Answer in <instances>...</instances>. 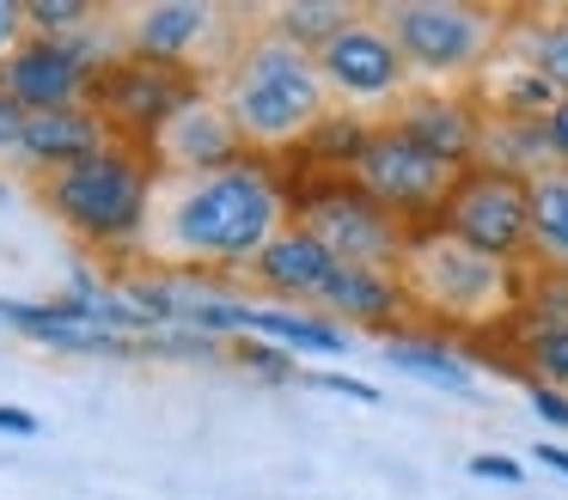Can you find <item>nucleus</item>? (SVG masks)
Listing matches in <instances>:
<instances>
[{
	"label": "nucleus",
	"mask_w": 568,
	"mask_h": 500,
	"mask_svg": "<svg viewBox=\"0 0 568 500\" xmlns=\"http://www.w3.org/2000/svg\"><path fill=\"white\" fill-rule=\"evenodd\" d=\"M282 226H294V195L270 159H239L202 177H153L135 256L160 268H251Z\"/></svg>",
	"instance_id": "f257e3e1"
},
{
	"label": "nucleus",
	"mask_w": 568,
	"mask_h": 500,
	"mask_svg": "<svg viewBox=\"0 0 568 500\" xmlns=\"http://www.w3.org/2000/svg\"><path fill=\"white\" fill-rule=\"evenodd\" d=\"M214 98L226 104V116L239 122V134L257 159L312 146V134L336 116L318 55H306L300 43H287L275 31H257L251 43L233 49Z\"/></svg>",
	"instance_id": "f03ea898"
},
{
	"label": "nucleus",
	"mask_w": 568,
	"mask_h": 500,
	"mask_svg": "<svg viewBox=\"0 0 568 500\" xmlns=\"http://www.w3.org/2000/svg\"><path fill=\"white\" fill-rule=\"evenodd\" d=\"M397 287L416 312L446 329H514L526 305V263H501L489 251H470L465 238L440 226H416L397 256Z\"/></svg>",
	"instance_id": "7ed1b4c3"
},
{
	"label": "nucleus",
	"mask_w": 568,
	"mask_h": 500,
	"mask_svg": "<svg viewBox=\"0 0 568 500\" xmlns=\"http://www.w3.org/2000/svg\"><path fill=\"white\" fill-rule=\"evenodd\" d=\"M153 159L141 146H99V153L74 159V165L38 177L50 214L74 232L80 244H99V251H135L141 238V220H148L153 202Z\"/></svg>",
	"instance_id": "20e7f679"
},
{
	"label": "nucleus",
	"mask_w": 568,
	"mask_h": 500,
	"mask_svg": "<svg viewBox=\"0 0 568 500\" xmlns=\"http://www.w3.org/2000/svg\"><path fill=\"white\" fill-rule=\"evenodd\" d=\"M507 19L514 12L470 7V0H385L379 7V24L409 61V80L440 85V92H470V80L501 49Z\"/></svg>",
	"instance_id": "39448f33"
},
{
	"label": "nucleus",
	"mask_w": 568,
	"mask_h": 500,
	"mask_svg": "<svg viewBox=\"0 0 568 500\" xmlns=\"http://www.w3.org/2000/svg\"><path fill=\"white\" fill-rule=\"evenodd\" d=\"M343 177L355 183V190H367L385 214H397L409 232H416V226H434V220H440V207L453 202L465 165L416 146L409 134H397L392 122H373L367 146L355 153V165H348Z\"/></svg>",
	"instance_id": "423d86ee"
},
{
	"label": "nucleus",
	"mask_w": 568,
	"mask_h": 500,
	"mask_svg": "<svg viewBox=\"0 0 568 500\" xmlns=\"http://www.w3.org/2000/svg\"><path fill=\"white\" fill-rule=\"evenodd\" d=\"M294 226H306L336 263L361 268H397L409 244V226L397 214H385L367 190H355L348 177H318L294 195Z\"/></svg>",
	"instance_id": "0eeeda50"
},
{
	"label": "nucleus",
	"mask_w": 568,
	"mask_h": 500,
	"mask_svg": "<svg viewBox=\"0 0 568 500\" xmlns=\"http://www.w3.org/2000/svg\"><path fill=\"white\" fill-rule=\"evenodd\" d=\"M196 92H209L196 68H165V61H141V55H111L104 73H99V85H92V110L104 116L111 141L148 153V141Z\"/></svg>",
	"instance_id": "6e6552de"
},
{
	"label": "nucleus",
	"mask_w": 568,
	"mask_h": 500,
	"mask_svg": "<svg viewBox=\"0 0 568 500\" xmlns=\"http://www.w3.org/2000/svg\"><path fill=\"white\" fill-rule=\"evenodd\" d=\"M318 73H324L331 104L343 110V116H367V110H385V116H392V110L404 104V92L416 85L404 49L392 43L379 12H361L343 37H331V43L318 49Z\"/></svg>",
	"instance_id": "1a4fd4ad"
},
{
	"label": "nucleus",
	"mask_w": 568,
	"mask_h": 500,
	"mask_svg": "<svg viewBox=\"0 0 568 500\" xmlns=\"http://www.w3.org/2000/svg\"><path fill=\"white\" fill-rule=\"evenodd\" d=\"M440 232L465 238L470 251H489L501 263H531V190L526 177H507L489 165H465L453 202L434 220Z\"/></svg>",
	"instance_id": "9d476101"
},
{
	"label": "nucleus",
	"mask_w": 568,
	"mask_h": 500,
	"mask_svg": "<svg viewBox=\"0 0 568 500\" xmlns=\"http://www.w3.org/2000/svg\"><path fill=\"white\" fill-rule=\"evenodd\" d=\"M111 49H92V37H26L13 55L0 61V92L13 98L26 116L43 110H80L92 104V85H99Z\"/></svg>",
	"instance_id": "9b49d317"
},
{
	"label": "nucleus",
	"mask_w": 568,
	"mask_h": 500,
	"mask_svg": "<svg viewBox=\"0 0 568 500\" xmlns=\"http://www.w3.org/2000/svg\"><path fill=\"white\" fill-rule=\"evenodd\" d=\"M148 159L160 177H202V171H226L239 159H251L239 122L226 116V104L214 92H196L160 134L148 141Z\"/></svg>",
	"instance_id": "f8f14e48"
},
{
	"label": "nucleus",
	"mask_w": 568,
	"mask_h": 500,
	"mask_svg": "<svg viewBox=\"0 0 568 500\" xmlns=\"http://www.w3.org/2000/svg\"><path fill=\"white\" fill-rule=\"evenodd\" d=\"M397 134H409L416 146L453 159V165H470L477 159V134H483V110L470 92H440V85H409L404 104L392 110Z\"/></svg>",
	"instance_id": "ddd939ff"
},
{
	"label": "nucleus",
	"mask_w": 568,
	"mask_h": 500,
	"mask_svg": "<svg viewBox=\"0 0 568 500\" xmlns=\"http://www.w3.org/2000/svg\"><path fill=\"white\" fill-rule=\"evenodd\" d=\"M221 24V12L209 0H153V7L129 12L123 24V55L165 61V68H190L196 49L209 43V31Z\"/></svg>",
	"instance_id": "4468645a"
},
{
	"label": "nucleus",
	"mask_w": 568,
	"mask_h": 500,
	"mask_svg": "<svg viewBox=\"0 0 568 500\" xmlns=\"http://www.w3.org/2000/svg\"><path fill=\"white\" fill-rule=\"evenodd\" d=\"M470 98H477L483 116H507V122H544L556 104H562V92H556L526 55H514L507 43L495 49V61L470 80Z\"/></svg>",
	"instance_id": "2eb2a0df"
},
{
	"label": "nucleus",
	"mask_w": 568,
	"mask_h": 500,
	"mask_svg": "<svg viewBox=\"0 0 568 500\" xmlns=\"http://www.w3.org/2000/svg\"><path fill=\"white\" fill-rule=\"evenodd\" d=\"M318 305L331 312V324H343V329H392L397 317L409 312L404 287H397V268H361V263L336 268Z\"/></svg>",
	"instance_id": "dca6fc26"
},
{
	"label": "nucleus",
	"mask_w": 568,
	"mask_h": 500,
	"mask_svg": "<svg viewBox=\"0 0 568 500\" xmlns=\"http://www.w3.org/2000/svg\"><path fill=\"white\" fill-rule=\"evenodd\" d=\"M99 146H111V129H104V116L92 104H80V110H43V116H26L19 165H31L38 177H50V171L74 165V159L99 153Z\"/></svg>",
	"instance_id": "f3484780"
},
{
	"label": "nucleus",
	"mask_w": 568,
	"mask_h": 500,
	"mask_svg": "<svg viewBox=\"0 0 568 500\" xmlns=\"http://www.w3.org/2000/svg\"><path fill=\"white\" fill-rule=\"evenodd\" d=\"M336 268L343 263H336L306 226H282L270 238V251L251 263V275H257L270 293H282V299H324V287H331Z\"/></svg>",
	"instance_id": "a211bd4d"
},
{
	"label": "nucleus",
	"mask_w": 568,
	"mask_h": 500,
	"mask_svg": "<svg viewBox=\"0 0 568 500\" xmlns=\"http://www.w3.org/2000/svg\"><path fill=\"white\" fill-rule=\"evenodd\" d=\"M470 165H489V171H507V177H538V171H556L550 165V141H544V122H507V116H483V134H477V159Z\"/></svg>",
	"instance_id": "6ab92c4d"
},
{
	"label": "nucleus",
	"mask_w": 568,
	"mask_h": 500,
	"mask_svg": "<svg viewBox=\"0 0 568 500\" xmlns=\"http://www.w3.org/2000/svg\"><path fill=\"white\" fill-rule=\"evenodd\" d=\"M245 336H270L287 354L294 348H306V354H348L355 348L343 324L312 317V312H287V305H245Z\"/></svg>",
	"instance_id": "aec40b11"
},
{
	"label": "nucleus",
	"mask_w": 568,
	"mask_h": 500,
	"mask_svg": "<svg viewBox=\"0 0 568 500\" xmlns=\"http://www.w3.org/2000/svg\"><path fill=\"white\" fill-rule=\"evenodd\" d=\"M514 55H526L556 92L568 98V12H514L501 37Z\"/></svg>",
	"instance_id": "412c9836"
},
{
	"label": "nucleus",
	"mask_w": 568,
	"mask_h": 500,
	"mask_svg": "<svg viewBox=\"0 0 568 500\" xmlns=\"http://www.w3.org/2000/svg\"><path fill=\"white\" fill-rule=\"evenodd\" d=\"M531 190V263L568 275V171H538Z\"/></svg>",
	"instance_id": "4be33fe9"
},
{
	"label": "nucleus",
	"mask_w": 568,
	"mask_h": 500,
	"mask_svg": "<svg viewBox=\"0 0 568 500\" xmlns=\"http://www.w3.org/2000/svg\"><path fill=\"white\" fill-rule=\"evenodd\" d=\"M361 19V7H348V0H287V7L270 12V31L287 37V43H300L306 55H318L331 37H343L348 24Z\"/></svg>",
	"instance_id": "5701e85b"
},
{
	"label": "nucleus",
	"mask_w": 568,
	"mask_h": 500,
	"mask_svg": "<svg viewBox=\"0 0 568 500\" xmlns=\"http://www.w3.org/2000/svg\"><path fill=\"white\" fill-rule=\"evenodd\" d=\"M385 360H392L397 373L434 378V385L458 390V397H477V378H470V366L458 360L446 341H434V336H392V341H385Z\"/></svg>",
	"instance_id": "b1692460"
},
{
	"label": "nucleus",
	"mask_w": 568,
	"mask_h": 500,
	"mask_svg": "<svg viewBox=\"0 0 568 500\" xmlns=\"http://www.w3.org/2000/svg\"><path fill=\"white\" fill-rule=\"evenodd\" d=\"M550 329H568V275L562 268H544V263H526V305H519L514 341L550 336Z\"/></svg>",
	"instance_id": "393cba45"
},
{
	"label": "nucleus",
	"mask_w": 568,
	"mask_h": 500,
	"mask_svg": "<svg viewBox=\"0 0 568 500\" xmlns=\"http://www.w3.org/2000/svg\"><path fill=\"white\" fill-rule=\"evenodd\" d=\"M531 366V385H550V390H568V329H550V336H526L519 341Z\"/></svg>",
	"instance_id": "a878e982"
},
{
	"label": "nucleus",
	"mask_w": 568,
	"mask_h": 500,
	"mask_svg": "<svg viewBox=\"0 0 568 500\" xmlns=\"http://www.w3.org/2000/svg\"><path fill=\"white\" fill-rule=\"evenodd\" d=\"M26 24L31 37H80L92 31V7H80V0H31Z\"/></svg>",
	"instance_id": "bb28decb"
},
{
	"label": "nucleus",
	"mask_w": 568,
	"mask_h": 500,
	"mask_svg": "<svg viewBox=\"0 0 568 500\" xmlns=\"http://www.w3.org/2000/svg\"><path fill=\"white\" fill-rule=\"evenodd\" d=\"M239 360L263 378H294V354L275 348V341H239Z\"/></svg>",
	"instance_id": "cd10ccee"
},
{
	"label": "nucleus",
	"mask_w": 568,
	"mask_h": 500,
	"mask_svg": "<svg viewBox=\"0 0 568 500\" xmlns=\"http://www.w3.org/2000/svg\"><path fill=\"white\" fill-rule=\"evenodd\" d=\"M470 476H483V482H501V488H519V482H526V470H519L514 458H501V451H477V458H470Z\"/></svg>",
	"instance_id": "c85d7f7f"
},
{
	"label": "nucleus",
	"mask_w": 568,
	"mask_h": 500,
	"mask_svg": "<svg viewBox=\"0 0 568 500\" xmlns=\"http://www.w3.org/2000/svg\"><path fill=\"white\" fill-rule=\"evenodd\" d=\"M19 141H26V110L0 92V159H19Z\"/></svg>",
	"instance_id": "c756f323"
},
{
	"label": "nucleus",
	"mask_w": 568,
	"mask_h": 500,
	"mask_svg": "<svg viewBox=\"0 0 568 500\" xmlns=\"http://www.w3.org/2000/svg\"><path fill=\"white\" fill-rule=\"evenodd\" d=\"M31 37V24H26V7H19V0H0V61L13 55L19 43H26Z\"/></svg>",
	"instance_id": "7c9ffc66"
},
{
	"label": "nucleus",
	"mask_w": 568,
	"mask_h": 500,
	"mask_svg": "<svg viewBox=\"0 0 568 500\" xmlns=\"http://www.w3.org/2000/svg\"><path fill=\"white\" fill-rule=\"evenodd\" d=\"M544 141H550V165L568 171V98L550 110V116H544Z\"/></svg>",
	"instance_id": "2f4dec72"
},
{
	"label": "nucleus",
	"mask_w": 568,
	"mask_h": 500,
	"mask_svg": "<svg viewBox=\"0 0 568 500\" xmlns=\"http://www.w3.org/2000/svg\"><path fill=\"white\" fill-rule=\"evenodd\" d=\"M531 409H538L550 427H568V397H562V390H550V385H531Z\"/></svg>",
	"instance_id": "473e14b6"
},
{
	"label": "nucleus",
	"mask_w": 568,
	"mask_h": 500,
	"mask_svg": "<svg viewBox=\"0 0 568 500\" xmlns=\"http://www.w3.org/2000/svg\"><path fill=\"white\" fill-rule=\"evenodd\" d=\"M318 390H336V397H355V402H379V390H373L367 378H343V373H324Z\"/></svg>",
	"instance_id": "72a5a7b5"
},
{
	"label": "nucleus",
	"mask_w": 568,
	"mask_h": 500,
	"mask_svg": "<svg viewBox=\"0 0 568 500\" xmlns=\"http://www.w3.org/2000/svg\"><path fill=\"white\" fill-rule=\"evenodd\" d=\"M38 415H31V409H7V402H0V433H13V439H31V433H38Z\"/></svg>",
	"instance_id": "f704fd0d"
},
{
	"label": "nucleus",
	"mask_w": 568,
	"mask_h": 500,
	"mask_svg": "<svg viewBox=\"0 0 568 500\" xmlns=\"http://www.w3.org/2000/svg\"><path fill=\"white\" fill-rule=\"evenodd\" d=\"M538 463H544V470H556V476H568V451L550 446V439H538Z\"/></svg>",
	"instance_id": "c9c22d12"
}]
</instances>
